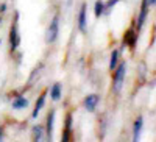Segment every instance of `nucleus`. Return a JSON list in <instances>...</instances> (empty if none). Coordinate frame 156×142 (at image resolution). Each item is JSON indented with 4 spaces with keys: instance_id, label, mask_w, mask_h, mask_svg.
<instances>
[{
    "instance_id": "f257e3e1",
    "label": "nucleus",
    "mask_w": 156,
    "mask_h": 142,
    "mask_svg": "<svg viewBox=\"0 0 156 142\" xmlns=\"http://www.w3.org/2000/svg\"><path fill=\"white\" fill-rule=\"evenodd\" d=\"M114 72V81H112V89L114 92H120V89L125 81V75H126V62L122 61L117 64V67L112 70Z\"/></svg>"
},
{
    "instance_id": "f03ea898",
    "label": "nucleus",
    "mask_w": 156,
    "mask_h": 142,
    "mask_svg": "<svg viewBox=\"0 0 156 142\" xmlns=\"http://www.w3.org/2000/svg\"><path fill=\"white\" fill-rule=\"evenodd\" d=\"M58 34H59V14H55L53 19L50 20L47 31H45V42L47 44H55L58 39Z\"/></svg>"
},
{
    "instance_id": "7ed1b4c3",
    "label": "nucleus",
    "mask_w": 156,
    "mask_h": 142,
    "mask_svg": "<svg viewBox=\"0 0 156 142\" xmlns=\"http://www.w3.org/2000/svg\"><path fill=\"white\" fill-rule=\"evenodd\" d=\"M19 12H16V19L12 20L11 27H9V48L11 51L17 50V47L20 45V31H19Z\"/></svg>"
},
{
    "instance_id": "20e7f679",
    "label": "nucleus",
    "mask_w": 156,
    "mask_h": 142,
    "mask_svg": "<svg viewBox=\"0 0 156 142\" xmlns=\"http://www.w3.org/2000/svg\"><path fill=\"white\" fill-rule=\"evenodd\" d=\"M148 12H150V8H148V5H147V0H142L140 11H139V16H137V31H140L142 27L145 25L147 17H148Z\"/></svg>"
},
{
    "instance_id": "39448f33",
    "label": "nucleus",
    "mask_w": 156,
    "mask_h": 142,
    "mask_svg": "<svg viewBox=\"0 0 156 142\" xmlns=\"http://www.w3.org/2000/svg\"><path fill=\"white\" fill-rule=\"evenodd\" d=\"M86 28H87V6L86 3H83L80 12H78V30L86 31Z\"/></svg>"
},
{
    "instance_id": "423d86ee",
    "label": "nucleus",
    "mask_w": 156,
    "mask_h": 142,
    "mask_svg": "<svg viewBox=\"0 0 156 142\" xmlns=\"http://www.w3.org/2000/svg\"><path fill=\"white\" fill-rule=\"evenodd\" d=\"M98 101H100V97L97 94H89L86 98H84V108L89 111V112H94L97 105H98Z\"/></svg>"
},
{
    "instance_id": "0eeeda50",
    "label": "nucleus",
    "mask_w": 156,
    "mask_h": 142,
    "mask_svg": "<svg viewBox=\"0 0 156 142\" xmlns=\"http://www.w3.org/2000/svg\"><path fill=\"white\" fill-rule=\"evenodd\" d=\"M70 137H72V114H67V117H66V128H64V131H62L61 142H70Z\"/></svg>"
},
{
    "instance_id": "6e6552de",
    "label": "nucleus",
    "mask_w": 156,
    "mask_h": 142,
    "mask_svg": "<svg viewBox=\"0 0 156 142\" xmlns=\"http://www.w3.org/2000/svg\"><path fill=\"white\" fill-rule=\"evenodd\" d=\"M53 123H55V111H50L47 115V128H45V136L48 142H51V136H53Z\"/></svg>"
},
{
    "instance_id": "1a4fd4ad",
    "label": "nucleus",
    "mask_w": 156,
    "mask_h": 142,
    "mask_svg": "<svg viewBox=\"0 0 156 142\" xmlns=\"http://www.w3.org/2000/svg\"><path fill=\"white\" fill-rule=\"evenodd\" d=\"M136 39H137V31L133 30V28H129L125 31V36H123V44L125 45H129V47H134L136 45Z\"/></svg>"
},
{
    "instance_id": "9d476101",
    "label": "nucleus",
    "mask_w": 156,
    "mask_h": 142,
    "mask_svg": "<svg viewBox=\"0 0 156 142\" xmlns=\"http://www.w3.org/2000/svg\"><path fill=\"white\" fill-rule=\"evenodd\" d=\"M142 126H144V119L139 117L134 122V128H133V142H139L140 140V133H142Z\"/></svg>"
},
{
    "instance_id": "9b49d317",
    "label": "nucleus",
    "mask_w": 156,
    "mask_h": 142,
    "mask_svg": "<svg viewBox=\"0 0 156 142\" xmlns=\"http://www.w3.org/2000/svg\"><path fill=\"white\" fill-rule=\"evenodd\" d=\"M44 105H45V92L39 95V98H37V101H36L34 109H33V114H31V117H33V119H36V117H37V114L41 112V109L44 108Z\"/></svg>"
},
{
    "instance_id": "f8f14e48",
    "label": "nucleus",
    "mask_w": 156,
    "mask_h": 142,
    "mask_svg": "<svg viewBox=\"0 0 156 142\" xmlns=\"http://www.w3.org/2000/svg\"><path fill=\"white\" fill-rule=\"evenodd\" d=\"M119 58H120V51L117 48H114L111 51V58H109V70L111 72L117 67V64H119Z\"/></svg>"
},
{
    "instance_id": "ddd939ff",
    "label": "nucleus",
    "mask_w": 156,
    "mask_h": 142,
    "mask_svg": "<svg viewBox=\"0 0 156 142\" xmlns=\"http://www.w3.org/2000/svg\"><path fill=\"white\" fill-rule=\"evenodd\" d=\"M61 95H62L61 84H59V83H55L53 86H51V89H50V97H51V100L58 101V100L61 98Z\"/></svg>"
},
{
    "instance_id": "4468645a",
    "label": "nucleus",
    "mask_w": 156,
    "mask_h": 142,
    "mask_svg": "<svg viewBox=\"0 0 156 142\" xmlns=\"http://www.w3.org/2000/svg\"><path fill=\"white\" fill-rule=\"evenodd\" d=\"M94 14L97 19H100L103 14H105V2L103 0H95V5H94Z\"/></svg>"
},
{
    "instance_id": "2eb2a0df",
    "label": "nucleus",
    "mask_w": 156,
    "mask_h": 142,
    "mask_svg": "<svg viewBox=\"0 0 156 142\" xmlns=\"http://www.w3.org/2000/svg\"><path fill=\"white\" fill-rule=\"evenodd\" d=\"M28 106V100L25 97H17L14 101H12V108L14 109H23Z\"/></svg>"
},
{
    "instance_id": "dca6fc26",
    "label": "nucleus",
    "mask_w": 156,
    "mask_h": 142,
    "mask_svg": "<svg viewBox=\"0 0 156 142\" xmlns=\"http://www.w3.org/2000/svg\"><path fill=\"white\" fill-rule=\"evenodd\" d=\"M119 2H122V0H108V2H105V14H108Z\"/></svg>"
},
{
    "instance_id": "f3484780",
    "label": "nucleus",
    "mask_w": 156,
    "mask_h": 142,
    "mask_svg": "<svg viewBox=\"0 0 156 142\" xmlns=\"http://www.w3.org/2000/svg\"><path fill=\"white\" fill-rule=\"evenodd\" d=\"M147 5H148V8H154L156 0H147Z\"/></svg>"
},
{
    "instance_id": "a211bd4d",
    "label": "nucleus",
    "mask_w": 156,
    "mask_h": 142,
    "mask_svg": "<svg viewBox=\"0 0 156 142\" xmlns=\"http://www.w3.org/2000/svg\"><path fill=\"white\" fill-rule=\"evenodd\" d=\"M6 8H8V5H6V3H2V5H0V12L3 14V12L6 11Z\"/></svg>"
},
{
    "instance_id": "6ab92c4d",
    "label": "nucleus",
    "mask_w": 156,
    "mask_h": 142,
    "mask_svg": "<svg viewBox=\"0 0 156 142\" xmlns=\"http://www.w3.org/2000/svg\"><path fill=\"white\" fill-rule=\"evenodd\" d=\"M2 139H3V130L0 128V142H2Z\"/></svg>"
},
{
    "instance_id": "aec40b11",
    "label": "nucleus",
    "mask_w": 156,
    "mask_h": 142,
    "mask_svg": "<svg viewBox=\"0 0 156 142\" xmlns=\"http://www.w3.org/2000/svg\"><path fill=\"white\" fill-rule=\"evenodd\" d=\"M2 22H3V17H2V16H0V25H2Z\"/></svg>"
},
{
    "instance_id": "412c9836",
    "label": "nucleus",
    "mask_w": 156,
    "mask_h": 142,
    "mask_svg": "<svg viewBox=\"0 0 156 142\" xmlns=\"http://www.w3.org/2000/svg\"><path fill=\"white\" fill-rule=\"evenodd\" d=\"M0 44H2V39H0Z\"/></svg>"
}]
</instances>
